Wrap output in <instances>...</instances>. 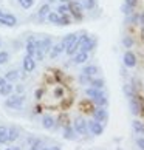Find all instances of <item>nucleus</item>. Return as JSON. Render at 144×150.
<instances>
[{"label": "nucleus", "instance_id": "obj_38", "mask_svg": "<svg viewBox=\"0 0 144 150\" xmlns=\"http://www.w3.org/2000/svg\"><path fill=\"white\" fill-rule=\"evenodd\" d=\"M60 121H62V125H64V127L68 125V116H67V115H60V116H59V122H60Z\"/></svg>", "mask_w": 144, "mask_h": 150}, {"label": "nucleus", "instance_id": "obj_34", "mask_svg": "<svg viewBox=\"0 0 144 150\" xmlns=\"http://www.w3.org/2000/svg\"><path fill=\"white\" fill-rule=\"evenodd\" d=\"M124 93H126V96L129 98V99L135 96V91L132 90V87H130L129 84H126V85H124Z\"/></svg>", "mask_w": 144, "mask_h": 150}, {"label": "nucleus", "instance_id": "obj_40", "mask_svg": "<svg viewBox=\"0 0 144 150\" xmlns=\"http://www.w3.org/2000/svg\"><path fill=\"white\" fill-rule=\"evenodd\" d=\"M136 144H138V147H140L141 150H144V138H138Z\"/></svg>", "mask_w": 144, "mask_h": 150}, {"label": "nucleus", "instance_id": "obj_32", "mask_svg": "<svg viewBox=\"0 0 144 150\" xmlns=\"http://www.w3.org/2000/svg\"><path fill=\"white\" fill-rule=\"evenodd\" d=\"M81 108L84 110V112H92V113H93V110H95V108H93V105H92L90 102H88V101L81 102Z\"/></svg>", "mask_w": 144, "mask_h": 150}, {"label": "nucleus", "instance_id": "obj_5", "mask_svg": "<svg viewBox=\"0 0 144 150\" xmlns=\"http://www.w3.org/2000/svg\"><path fill=\"white\" fill-rule=\"evenodd\" d=\"M22 67H23V71H25V73H31V71H34V68H36V59L26 54V56L23 57Z\"/></svg>", "mask_w": 144, "mask_h": 150}, {"label": "nucleus", "instance_id": "obj_45", "mask_svg": "<svg viewBox=\"0 0 144 150\" xmlns=\"http://www.w3.org/2000/svg\"><path fill=\"white\" fill-rule=\"evenodd\" d=\"M42 112V107L40 105H37V107H34V113H40Z\"/></svg>", "mask_w": 144, "mask_h": 150}, {"label": "nucleus", "instance_id": "obj_53", "mask_svg": "<svg viewBox=\"0 0 144 150\" xmlns=\"http://www.w3.org/2000/svg\"><path fill=\"white\" fill-rule=\"evenodd\" d=\"M42 150H48V149H42Z\"/></svg>", "mask_w": 144, "mask_h": 150}, {"label": "nucleus", "instance_id": "obj_33", "mask_svg": "<svg viewBox=\"0 0 144 150\" xmlns=\"http://www.w3.org/2000/svg\"><path fill=\"white\" fill-rule=\"evenodd\" d=\"M9 60V54L6 51H0V67L5 65Z\"/></svg>", "mask_w": 144, "mask_h": 150}, {"label": "nucleus", "instance_id": "obj_21", "mask_svg": "<svg viewBox=\"0 0 144 150\" xmlns=\"http://www.w3.org/2000/svg\"><path fill=\"white\" fill-rule=\"evenodd\" d=\"M42 127H43V129H53V127H54V119L51 118V116H43Z\"/></svg>", "mask_w": 144, "mask_h": 150}, {"label": "nucleus", "instance_id": "obj_52", "mask_svg": "<svg viewBox=\"0 0 144 150\" xmlns=\"http://www.w3.org/2000/svg\"><path fill=\"white\" fill-rule=\"evenodd\" d=\"M0 47H2V40H0Z\"/></svg>", "mask_w": 144, "mask_h": 150}, {"label": "nucleus", "instance_id": "obj_23", "mask_svg": "<svg viewBox=\"0 0 144 150\" xmlns=\"http://www.w3.org/2000/svg\"><path fill=\"white\" fill-rule=\"evenodd\" d=\"M47 20L50 22V23H54V25H59V22H60V16L57 14V13H50L48 16H47Z\"/></svg>", "mask_w": 144, "mask_h": 150}, {"label": "nucleus", "instance_id": "obj_9", "mask_svg": "<svg viewBox=\"0 0 144 150\" xmlns=\"http://www.w3.org/2000/svg\"><path fill=\"white\" fill-rule=\"evenodd\" d=\"M64 51H65V45H64L62 42H59V43H56V45L51 47V50H50V57L56 59L59 54H62Z\"/></svg>", "mask_w": 144, "mask_h": 150}, {"label": "nucleus", "instance_id": "obj_42", "mask_svg": "<svg viewBox=\"0 0 144 150\" xmlns=\"http://www.w3.org/2000/svg\"><path fill=\"white\" fill-rule=\"evenodd\" d=\"M42 94H43V90H42V88H39V90H36L34 96H36V99H42Z\"/></svg>", "mask_w": 144, "mask_h": 150}, {"label": "nucleus", "instance_id": "obj_31", "mask_svg": "<svg viewBox=\"0 0 144 150\" xmlns=\"http://www.w3.org/2000/svg\"><path fill=\"white\" fill-rule=\"evenodd\" d=\"M79 82H81V84H84V85H90V82H92V76H87V74L82 73V74L79 76Z\"/></svg>", "mask_w": 144, "mask_h": 150}, {"label": "nucleus", "instance_id": "obj_17", "mask_svg": "<svg viewBox=\"0 0 144 150\" xmlns=\"http://www.w3.org/2000/svg\"><path fill=\"white\" fill-rule=\"evenodd\" d=\"M40 43H42V48H43V51H45V54H48L50 50H51V47H53L51 37H43L42 40H40Z\"/></svg>", "mask_w": 144, "mask_h": 150}, {"label": "nucleus", "instance_id": "obj_22", "mask_svg": "<svg viewBox=\"0 0 144 150\" xmlns=\"http://www.w3.org/2000/svg\"><path fill=\"white\" fill-rule=\"evenodd\" d=\"M82 73L87 74V76H95V74L98 73V67H96V65H87V67H84Z\"/></svg>", "mask_w": 144, "mask_h": 150}, {"label": "nucleus", "instance_id": "obj_24", "mask_svg": "<svg viewBox=\"0 0 144 150\" xmlns=\"http://www.w3.org/2000/svg\"><path fill=\"white\" fill-rule=\"evenodd\" d=\"M19 138V130L16 129V127H11V129H8V141H16Z\"/></svg>", "mask_w": 144, "mask_h": 150}, {"label": "nucleus", "instance_id": "obj_13", "mask_svg": "<svg viewBox=\"0 0 144 150\" xmlns=\"http://www.w3.org/2000/svg\"><path fill=\"white\" fill-rule=\"evenodd\" d=\"M13 91H14L13 82H5V84L0 87V94H2V96H9Z\"/></svg>", "mask_w": 144, "mask_h": 150}, {"label": "nucleus", "instance_id": "obj_19", "mask_svg": "<svg viewBox=\"0 0 144 150\" xmlns=\"http://www.w3.org/2000/svg\"><path fill=\"white\" fill-rule=\"evenodd\" d=\"M130 108H132V113H133V115H140L141 107H140V102L136 101V96L130 98Z\"/></svg>", "mask_w": 144, "mask_h": 150}, {"label": "nucleus", "instance_id": "obj_44", "mask_svg": "<svg viewBox=\"0 0 144 150\" xmlns=\"http://www.w3.org/2000/svg\"><path fill=\"white\" fill-rule=\"evenodd\" d=\"M16 91H17L19 94H22V93L25 91V87L23 85H17V87H16Z\"/></svg>", "mask_w": 144, "mask_h": 150}, {"label": "nucleus", "instance_id": "obj_6", "mask_svg": "<svg viewBox=\"0 0 144 150\" xmlns=\"http://www.w3.org/2000/svg\"><path fill=\"white\" fill-rule=\"evenodd\" d=\"M74 130L79 133V135H87V130H88V124L82 119V118H77L74 121Z\"/></svg>", "mask_w": 144, "mask_h": 150}, {"label": "nucleus", "instance_id": "obj_39", "mask_svg": "<svg viewBox=\"0 0 144 150\" xmlns=\"http://www.w3.org/2000/svg\"><path fill=\"white\" fill-rule=\"evenodd\" d=\"M62 94H64L62 87H56V90H54V96H56V98H62Z\"/></svg>", "mask_w": 144, "mask_h": 150}, {"label": "nucleus", "instance_id": "obj_16", "mask_svg": "<svg viewBox=\"0 0 144 150\" xmlns=\"http://www.w3.org/2000/svg\"><path fill=\"white\" fill-rule=\"evenodd\" d=\"M74 64H84L85 60H88V53H85V51H77L76 54H74Z\"/></svg>", "mask_w": 144, "mask_h": 150}, {"label": "nucleus", "instance_id": "obj_3", "mask_svg": "<svg viewBox=\"0 0 144 150\" xmlns=\"http://www.w3.org/2000/svg\"><path fill=\"white\" fill-rule=\"evenodd\" d=\"M81 39H82V42H81L79 51L88 53V51H92V50L95 48V45H96V40H95V39H92V37H88V36H81Z\"/></svg>", "mask_w": 144, "mask_h": 150}, {"label": "nucleus", "instance_id": "obj_35", "mask_svg": "<svg viewBox=\"0 0 144 150\" xmlns=\"http://www.w3.org/2000/svg\"><path fill=\"white\" fill-rule=\"evenodd\" d=\"M71 23V20H70V16H60V22H59V25H62V26H67Z\"/></svg>", "mask_w": 144, "mask_h": 150}, {"label": "nucleus", "instance_id": "obj_27", "mask_svg": "<svg viewBox=\"0 0 144 150\" xmlns=\"http://www.w3.org/2000/svg\"><path fill=\"white\" fill-rule=\"evenodd\" d=\"M132 125H133V130L136 133H140V135H143V133H144V124H143L141 121H133V124H132Z\"/></svg>", "mask_w": 144, "mask_h": 150}, {"label": "nucleus", "instance_id": "obj_10", "mask_svg": "<svg viewBox=\"0 0 144 150\" xmlns=\"http://www.w3.org/2000/svg\"><path fill=\"white\" fill-rule=\"evenodd\" d=\"M124 65L129 67V68H133L136 65V56L132 51H126L124 54Z\"/></svg>", "mask_w": 144, "mask_h": 150}, {"label": "nucleus", "instance_id": "obj_2", "mask_svg": "<svg viewBox=\"0 0 144 150\" xmlns=\"http://www.w3.org/2000/svg\"><path fill=\"white\" fill-rule=\"evenodd\" d=\"M68 6H70V14L73 16L76 20H81L82 19V11H84L82 3L76 2V0H71V2L68 3Z\"/></svg>", "mask_w": 144, "mask_h": 150}, {"label": "nucleus", "instance_id": "obj_50", "mask_svg": "<svg viewBox=\"0 0 144 150\" xmlns=\"http://www.w3.org/2000/svg\"><path fill=\"white\" fill-rule=\"evenodd\" d=\"M53 2H56V0H48V3H50V5H51Z\"/></svg>", "mask_w": 144, "mask_h": 150}, {"label": "nucleus", "instance_id": "obj_54", "mask_svg": "<svg viewBox=\"0 0 144 150\" xmlns=\"http://www.w3.org/2000/svg\"><path fill=\"white\" fill-rule=\"evenodd\" d=\"M6 150H11V149H6Z\"/></svg>", "mask_w": 144, "mask_h": 150}, {"label": "nucleus", "instance_id": "obj_29", "mask_svg": "<svg viewBox=\"0 0 144 150\" xmlns=\"http://www.w3.org/2000/svg\"><path fill=\"white\" fill-rule=\"evenodd\" d=\"M90 85L93 88H99V90H102V88H104V81L102 79H92Z\"/></svg>", "mask_w": 144, "mask_h": 150}, {"label": "nucleus", "instance_id": "obj_47", "mask_svg": "<svg viewBox=\"0 0 144 150\" xmlns=\"http://www.w3.org/2000/svg\"><path fill=\"white\" fill-rule=\"evenodd\" d=\"M48 150H60L59 146H51V147H48Z\"/></svg>", "mask_w": 144, "mask_h": 150}, {"label": "nucleus", "instance_id": "obj_1", "mask_svg": "<svg viewBox=\"0 0 144 150\" xmlns=\"http://www.w3.org/2000/svg\"><path fill=\"white\" fill-rule=\"evenodd\" d=\"M25 102V98L22 94H9V98L5 101V107L8 108H20Z\"/></svg>", "mask_w": 144, "mask_h": 150}, {"label": "nucleus", "instance_id": "obj_41", "mask_svg": "<svg viewBox=\"0 0 144 150\" xmlns=\"http://www.w3.org/2000/svg\"><path fill=\"white\" fill-rule=\"evenodd\" d=\"M132 9H133V8H130L129 5H126V3H124V6H123V11H124L126 14H132Z\"/></svg>", "mask_w": 144, "mask_h": 150}, {"label": "nucleus", "instance_id": "obj_51", "mask_svg": "<svg viewBox=\"0 0 144 150\" xmlns=\"http://www.w3.org/2000/svg\"><path fill=\"white\" fill-rule=\"evenodd\" d=\"M2 14H3V11H2V9H0V16H2Z\"/></svg>", "mask_w": 144, "mask_h": 150}, {"label": "nucleus", "instance_id": "obj_46", "mask_svg": "<svg viewBox=\"0 0 144 150\" xmlns=\"http://www.w3.org/2000/svg\"><path fill=\"white\" fill-rule=\"evenodd\" d=\"M5 82H6V79H5L3 76H0V87H2V85L5 84Z\"/></svg>", "mask_w": 144, "mask_h": 150}, {"label": "nucleus", "instance_id": "obj_37", "mask_svg": "<svg viewBox=\"0 0 144 150\" xmlns=\"http://www.w3.org/2000/svg\"><path fill=\"white\" fill-rule=\"evenodd\" d=\"M40 139H34L31 141V150H39V147H40Z\"/></svg>", "mask_w": 144, "mask_h": 150}, {"label": "nucleus", "instance_id": "obj_8", "mask_svg": "<svg viewBox=\"0 0 144 150\" xmlns=\"http://www.w3.org/2000/svg\"><path fill=\"white\" fill-rule=\"evenodd\" d=\"M93 118H95V121L98 122H106L109 115H107V110H104L102 107L101 108H95L93 110Z\"/></svg>", "mask_w": 144, "mask_h": 150}, {"label": "nucleus", "instance_id": "obj_25", "mask_svg": "<svg viewBox=\"0 0 144 150\" xmlns=\"http://www.w3.org/2000/svg\"><path fill=\"white\" fill-rule=\"evenodd\" d=\"M56 13H57L59 16H67V14H70V6H68V3H60Z\"/></svg>", "mask_w": 144, "mask_h": 150}, {"label": "nucleus", "instance_id": "obj_26", "mask_svg": "<svg viewBox=\"0 0 144 150\" xmlns=\"http://www.w3.org/2000/svg\"><path fill=\"white\" fill-rule=\"evenodd\" d=\"M8 142V129L3 125H0V144Z\"/></svg>", "mask_w": 144, "mask_h": 150}, {"label": "nucleus", "instance_id": "obj_18", "mask_svg": "<svg viewBox=\"0 0 144 150\" xmlns=\"http://www.w3.org/2000/svg\"><path fill=\"white\" fill-rule=\"evenodd\" d=\"M19 76H20V74H19V71H17V70H9L3 77L6 79V82H14V81H17V79H19Z\"/></svg>", "mask_w": 144, "mask_h": 150}, {"label": "nucleus", "instance_id": "obj_30", "mask_svg": "<svg viewBox=\"0 0 144 150\" xmlns=\"http://www.w3.org/2000/svg\"><path fill=\"white\" fill-rule=\"evenodd\" d=\"M95 5H96L95 0H82V6H84V9H93Z\"/></svg>", "mask_w": 144, "mask_h": 150}, {"label": "nucleus", "instance_id": "obj_36", "mask_svg": "<svg viewBox=\"0 0 144 150\" xmlns=\"http://www.w3.org/2000/svg\"><path fill=\"white\" fill-rule=\"evenodd\" d=\"M123 43H124L126 48H132V45H133V40H132L130 37H124V39H123Z\"/></svg>", "mask_w": 144, "mask_h": 150}, {"label": "nucleus", "instance_id": "obj_11", "mask_svg": "<svg viewBox=\"0 0 144 150\" xmlns=\"http://www.w3.org/2000/svg\"><path fill=\"white\" fill-rule=\"evenodd\" d=\"M34 42H36V39L34 37H28V42H26V45H25V50H26V54L31 57H34V54H36V45H34Z\"/></svg>", "mask_w": 144, "mask_h": 150}, {"label": "nucleus", "instance_id": "obj_48", "mask_svg": "<svg viewBox=\"0 0 144 150\" xmlns=\"http://www.w3.org/2000/svg\"><path fill=\"white\" fill-rule=\"evenodd\" d=\"M59 2H60V3H70L71 0H59Z\"/></svg>", "mask_w": 144, "mask_h": 150}, {"label": "nucleus", "instance_id": "obj_43", "mask_svg": "<svg viewBox=\"0 0 144 150\" xmlns=\"http://www.w3.org/2000/svg\"><path fill=\"white\" fill-rule=\"evenodd\" d=\"M136 2H138V0H126V5H129L130 8H135Z\"/></svg>", "mask_w": 144, "mask_h": 150}, {"label": "nucleus", "instance_id": "obj_12", "mask_svg": "<svg viewBox=\"0 0 144 150\" xmlns=\"http://www.w3.org/2000/svg\"><path fill=\"white\" fill-rule=\"evenodd\" d=\"M51 13V8H50V3H45V5H42L40 9L37 11V17L40 19V20H45L47 19V16Z\"/></svg>", "mask_w": 144, "mask_h": 150}, {"label": "nucleus", "instance_id": "obj_28", "mask_svg": "<svg viewBox=\"0 0 144 150\" xmlns=\"http://www.w3.org/2000/svg\"><path fill=\"white\" fill-rule=\"evenodd\" d=\"M17 2L23 9H30L33 5H34V0H17Z\"/></svg>", "mask_w": 144, "mask_h": 150}, {"label": "nucleus", "instance_id": "obj_7", "mask_svg": "<svg viewBox=\"0 0 144 150\" xmlns=\"http://www.w3.org/2000/svg\"><path fill=\"white\" fill-rule=\"evenodd\" d=\"M88 129H90V132L93 133L95 136H99V135H102V132H104V127L101 122H98V121H90L88 122Z\"/></svg>", "mask_w": 144, "mask_h": 150}, {"label": "nucleus", "instance_id": "obj_14", "mask_svg": "<svg viewBox=\"0 0 144 150\" xmlns=\"http://www.w3.org/2000/svg\"><path fill=\"white\" fill-rule=\"evenodd\" d=\"M85 94L88 98H92V99H96V98H101V96H104V93H102V90H99V88H87L85 90Z\"/></svg>", "mask_w": 144, "mask_h": 150}, {"label": "nucleus", "instance_id": "obj_49", "mask_svg": "<svg viewBox=\"0 0 144 150\" xmlns=\"http://www.w3.org/2000/svg\"><path fill=\"white\" fill-rule=\"evenodd\" d=\"M11 150H22V149H20V147H13Z\"/></svg>", "mask_w": 144, "mask_h": 150}, {"label": "nucleus", "instance_id": "obj_20", "mask_svg": "<svg viewBox=\"0 0 144 150\" xmlns=\"http://www.w3.org/2000/svg\"><path fill=\"white\" fill-rule=\"evenodd\" d=\"M74 132H76V130L73 129V127L67 125V127L64 129V138H65V139H68V141L74 139Z\"/></svg>", "mask_w": 144, "mask_h": 150}, {"label": "nucleus", "instance_id": "obj_4", "mask_svg": "<svg viewBox=\"0 0 144 150\" xmlns=\"http://www.w3.org/2000/svg\"><path fill=\"white\" fill-rule=\"evenodd\" d=\"M0 25H5V26L13 28V26L17 25V19H16V16H13V14L3 13L2 16H0Z\"/></svg>", "mask_w": 144, "mask_h": 150}, {"label": "nucleus", "instance_id": "obj_15", "mask_svg": "<svg viewBox=\"0 0 144 150\" xmlns=\"http://www.w3.org/2000/svg\"><path fill=\"white\" fill-rule=\"evenodd\" d=\"M77 40V34H74V33H71V34H67L64 39H62V43L65 45V50H67V47H70L71 43H74Z\"/></svg>", "mask_w": 144, "mask_h": 150}]
</instances>
